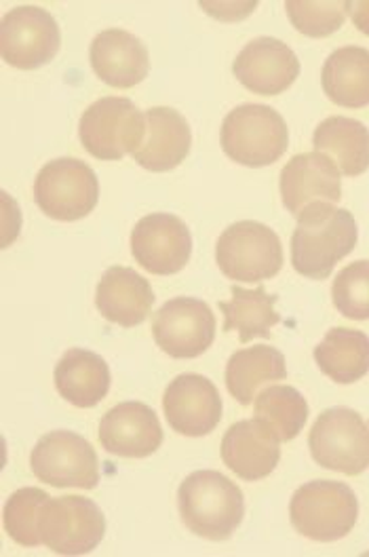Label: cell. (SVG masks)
Returning a JSON list of instances; mask_svg holds the SVG:
<instances>
[{
    "label": "cell",
    "instance_id": "25",
    "mask_svg": "<svg viewBox=\"0 0 369 557\" xmlns=\"http://www.w3.org/2000/svg\"><path fill=\"white\" fill-rule=\"evenodd\" d=\"M317 152H328L336 161L340 172L348 177L366 174L369 170V129L348 116H330L312 134Z\"/></svg>",
    "mask_w": 369,
    "mask_h": 557
},
{
    "label": "cell",
    "instance_id": "3",
    "mask_svg": "<svg viewBox=\"0 0 369 557\" xmlns=\"http://www.w3.org/2000/svg\"><path fill=\"white\" fill-rule=\"evenodd\" d=\"M220 144L238 165L267 168L285 154L290 132L285 119L270 106H236L222 123Z\"/></svg>",
    "mask_w": 369,
    "mask_h": 557
},
{
    "label": "cell",
    "instance_id": "19",
    "mask_svg": "<svg viewBox=\"0 0 369 557\" xmlns=\"http://www.w3.org/2000/svg\"><path fill=\"white\" fill-rule=\"evenodd\" d=\"M279 440L269 429L254 420H238L222 440V460L245 482H260L269 478L281 460Z\"/></svg>",
    "mask_w": 369,
    "mask_h": 557
},
{
    "label": "cell",
    "instance_id": "13",
    "mask_svg": "<svg viewBox=\"0 0 369 557\" xmlns=\"http://www.w3.org/2000/svg\"><path fill=\"white\" fill-rule=\"evenodd\" d=\"M135 262L159 277L180 273L193 256V235L173 213H150L135 224L132 233Z\"/></svg>",
    "mask_w": 369,
    "mask_h": 557
},
{
    "label": "cell",
    "instance_id": "9",
    "mask_svg": "<svg viewBox=\"0 0 369 557\" xmlns=\"http://www.w3.org/2000/svg\"><path fill=\"white\" fill-rule=\"evenodd\" d=\"M34 478L53 487L94 490L100 484V460L96 448L72 431L42 435L30 454Z\"/></svg>",
    "mask_w": 369,
    "mask_h": 557
},
{
    "label": "cell",
    "instance_id": "1",
    "mask_svg": "<svg viewBox=\"0 0 369 557\" xmlns=\"http://www.w3.org/2000/svg\"><path fill=\"white\" fill-rule=\"evenodd\" d=\"M359 239L357 222L348 209L317 203L298 215L292 235V264L306 278H328Z\"/></svg>",
    "mask_w": 369,
    "mask_h": 557
},
{
    "label": "cell",
    "instance_id": "15",
    "mask_svg": "<svg viewBox=\"0 0 369 557\" xmlns=\"http://www.w3.org/2000/svg\"><path fill=\"white\" fill-rule=\"evenodd\" d=\"M169 426L186 437L209 435L222 420V397L201 374H180L163 397Z\"/></svg>",
    "mask_w": 369,
    "mask_h": 557
},
{
    "label": "cell",
    "instance_id": "2",
    "mask_svg": "<svg viewBox=\"0 0 369 557\" xmlns=\"http://www.w3.org/2000/svg\"><path fill=\"white\" fill-rule=\"evenodd\" d=\"M177 507L184 525L207 541H229L245 516L241 487L211 469L195 471L180 484Z\"/></svg>",
    "mask_w": 369,
    "mask_h": 557
},
{
    "label": "cell",
    "instance_id": "8",
    "mask_svg": "<svg viewBox=\"0 0 369 557\" xmlns=\"http://www.w3.org/2000/svg\"><path fill=\"white\" fill-rule=\"evenodd\" d=\"M308 448L323 469L361 475L369 469V424L350 408H330L315 420Z\"/></svg>",
    "mask_w": 369,
    "mask_h": 557
},
{
    "label": "cell",
    "instance_id": "5",
    "mask_svg": "<svg viewBox=\"0 0 369 557\" xmlns=\"http://www.w3.org/2000/svg\"><path fill=\"white\" fill-rule=\"evenodd\" d=\"M216 262L224 277L238 283H262L283 269V245L267 224L243 220L220 235Z\"/></svg>",
    "mask_w": 369,
    "mask_h": 557
},
{
    "label": "cell",
    "instance_id": "29",
    "mask_svg": "<svg viewBox=\"0 0 369 557\" xmlns=\"http://www.w3.org/2000/svg\"><path fill=\"white\" fill-rule=\"evenodd\" d=\"M49 498L51 496L40 487H20L9 496L2 511V523L17 545L30 549L42 545L40 518Z\"/></svg>",
    "mask_w": 369,
    "mask_h": 557
},
{
    "label": "cell",
    "instance_id": "32",
    "mask_svg": "<svg viewBox=\"0 0 369 557\" xmlns=\"http://www.w3.org/2000/svg\"><path fill=\"white\" fill-rule=\"evenodd\" d=\"M348 13L353 17V24L359 33L369 36V0H353L348 2Z\"/></svg>",
    "mask_w": 369,
    "mask_h": 557
},
{
    "label": "cell",
    "instance_id": "20",
    "mask_svg": "<svg viewBox=\"0 0 369 557\" xmlns=\"http://www.w3.org/2000/svg\"><path fill=\"white\" fill-rule=\"evenodd\" d=\"M89 58L100 81L116 89H132L150 72V55L144 42L121 28H110L96 36Z\"/></svg>",
    "mask_w": 369,
    "mask_h": 557
},
{
    "label": "cell",
    "instance_id": "26",
    "mask_svg": "<svg viewBox=\"0 0 369 557\" xmlns=\"http://www.w3.org/2000/svg\"><path fill=\"white\" fill-rule=\"evenodd\" d=\"M315 361L334 383H357L369 372V336L359 330L334 327L315 347Z\"/></svg>",
    "mask_w": 369,
    "mask_h": 557
},
{
    "label": "cell",
    "instance_id": "16",
    "mask_svg": "<svg viewBox=\"0 0 369 557\" xmlns=\"http://www.w3.org/2000/svg\"><path fill=\"white\" fill-rule=\"evenodd\" d=\"M281 201L292 215L317 203H334L342 199V182L336 163L323 152L296 154L281 172Z\"/></svg>",
    "mask_w": 369,
    "mask_h": 557
},
{
    "label": "cell",
    "instance_id": "6",
    "mask_svg": "<svg viewBox=\"0 0 369 557\" xmlns=\"http://www.w3.org/2000/svg\"><path fill=\"white\" fill-rule=\"evenodd\" d=\"M98 199V175L85 161L72 157L49 161L34 180V203L58 222L83 220L96 209Z\"/></svg>",
    "mask_w": 369,
    "mask_h": 557
},
{
    "label": "cell",
    "instance_id": "31",
    "mask_svg": "<svg viewBox=\"0 0 369 557\" xmlns=\"http://www.w3.org/2000/svg\"><path fill=\"white\" fill-rule=\"evenodd\" d=\"M332 300L340 314L353 321L369 319V260L344 267L332 285Z\"/></svg>",
    "mask_w": 369,
    "mask_h": 557
},
{
    "label": "cell",
    "instance_id": "30",
    "mask_svg": "<svg viewBox=\"0 0 369 557\" xmlns=\"http://www.w3.org/2000/svg\"><path fill=\"white\" fill-rule=\"evenodd\" d=\"M287 17L292 26L310 38H323L334 35L348 13V2L344 0H287L285 2Z\"/></svg>",
    "mask_w": 369,
    "mask_h": 557
},
{
    "label": "cell",
    "instance_id": "10",
    "mask_svg": "<svg viewBox=\"0 0 369 557\" xmlns=\"http://www.w3.org/2000/svg\"><path fill=\"white\" fill-rule=\"evenodd\" d=\"M106 534V518L91 498H49L40 518V539L58 556L91 554Z\"/></svg>",
    "mask_w": 369,
    "mask_h": 557
},
{
    "label": "cell",
    "instance_id": "27",
    "mask_svg": "<svg viewBox=\"0 0 369 557\" xmlns=\"http://www.w3.org/2000/svg\"><path fill=\"white\" fill-rule=\"evenodd\" d=\"M276 296L267 294L262 285L256 289H243L235 285L233 298L220 302L224 313V332H238L241 343H251L254 338H270V330L281 321L274 311Z\"/></svg>",
    "mask_w": 369,
    "mask_h": 557
},
{
    "label": "cell",
    "instance_id": "17",
    "mask_svg": "<svg viewBox=\"0 0 369 557\" xmlns=\"http://www.w3.org/2000/svg\"><path fill=\"white\" fill-rule=\"evenodd\" d=\"M101 448L121 458H148L163 444V429L152 408L142 401H123L100 420Z\"/></svg>",
    "mask_w": 369,
    "mask_h": 557
},
{
    "label": "cell",
    "instance_id": "11",
    "mask_svg": "<svg viewBox=\"0 0 369 557\" xmlns=\"http://www.w3.org/2000/svg\"><path fill=\"white\" fill-rule=\"evenodd\" d=\"M60 45V26L47 9L24 4L4 13L0 24V49L9 66L40 69L58 55Z\"/></svg>",
    "mask_w": 369,
    "mask_h": 557
},
{
    "label": "cell",
    "instance_id": "23",
    "mask_svg": "<svg viewBox=\"0 0 369 557\" xmlns=\"http://www.w3.org/2000/svg\"><path fill=\"white\" fill-rule=\"evenodd\" d=\"M287 379V366L281 350L274 347L241 348L226 363V386L241 406H251L260 388Z\"/></svg>",
    "mask_w": 369,
    "mask_h": 557
},
{
    "label": "cell",
    "instance_id": "14",
    "mask_svg": "<svg viewBox=\"0 0 369 557\" xmlns=\"http://www.w3.org/2000/svg\"><path fill=\"white\" fill-rule=\"evenodd\" d=\"M233 72L236 81L251 94L279 96L296 83L300 62L283 40L260 36L238 51Z\"/></svg>",
    "mask_w": 369,
    "mask_h": 557
},
{
    "label": "cell",
    "instance_id": "12",
    "mask_svg": "<svg viewBox=\"0 0 369 557\" xmlns=\"http://www.w3.org/2000/svg\"><path fill=\"white\" fill-rule=\"evenodd\" d=\"M152 336L169 357L195 359L216 341V317L207 302L180 296L168 300L155 313Z\"/></svg>",
    "mask_w": 369,
    "mask_h": 557
},
{
    "label": "cell",
    "instance_id": "24",
    "mask_svg": "<svg viewBox=\"0 0 369 557\" xmlns=\"http://www.w3.org/2000/svg\"><path fill=\"white\" fill-rule=\"evenodd\" d=\"M321 85L325 96L342 108L369 106V51L357 45L340 47L323 64Z\"/></svg>",
    "mask_w": 369,
    "mask_h": 557
},
{
    "label": "cell",
    "instance_id": "21",
    "mask_svg": "<svg viewBox=\"0 0 369 557\" xmlns=\"http://www.w3.org/2000/svg\"><path fill=\"white\" fill-rule=\"evenodd\" d=\"M155 305L150 281L127 267H110L98 283L96 307L101 317L121 327H135L148 319Z\"/></svg>",
    "mask_w": 369,
    "mask_h": 557
},
{
    "label": "cell",
    "instance_id": "4",
    "mask_svg": "<svg viewBox=\"0 0 369 557\" xmlns=\"http://www.w3.org/2000/svg\"><path fill=\"white\" fill-rule=\"evenodd\" d=\"M357 518L359 500L342 482H308L294 492L290 503L292 525L317 543H334L348 536Z\"/></svg>",
    "mask_w": 369,
    "mask_h": 557
},
{
    "label": "cell",
    "instance_id": "18",
    "mask_svg": "<svg viewBox=\"0 0 369 557\" xmlns=\"http://www.w3.org/2000/svg\"><path fill=\"white\" fill-rule=\"evenodd\" d=\"M193 132L188 121L173 108L146 110V136L134 152L135 163L148 172H171L188 157Z\"/></svg>",
    "mask_w": 369,
    "mask_h": 557
},
{
    "label": "cell",
    "instance_id": "7",
    "mask_svg": "<svg viewBox=\"0 0 369 557\" xmlns=\"http://www.w3.org/2000/svg\"><path fill=\"white\" fill-rule=\"evenodd\" d=\"M146 136V114L132 100L108 96L89 106L78 123L83 148L100 161L134 154Z\"/></svg>",
    "mask_w": 369,
    "mask_h": 557
},
{
    "label": "cell",
    "instance_id": "22",
    "mask_svg": "<svg viewBox=\"0 0 369 557\" xmlns=\"http://www.w3.org/2000/svg\"><path fill=\"white\" fill-rule=\"evenodd\" d=\"M53 381L58 393L76 408H96L112 383L103 357L87 348H70L58 361Z\"/></svg>",
    "mask_w": 369,
    "mask_h": 557
},
{
    "label": "cell",
    "instance_id": "28",
    "mask_svg": "<svg viewBox=\"0 0 369 557\" xmlns=\"http://www.w3.org/2000/svg\"><path fill=\"white\" fill-rule=\"evenodd\" d=\"M254 418L262 422L279 442H292L303 433L308 420V404L298 388L276 384L258 393Z\"/></svg>",
    "mask_w": 369,
    "mask_h": 557
}]
</instances>
